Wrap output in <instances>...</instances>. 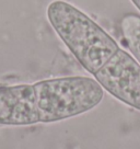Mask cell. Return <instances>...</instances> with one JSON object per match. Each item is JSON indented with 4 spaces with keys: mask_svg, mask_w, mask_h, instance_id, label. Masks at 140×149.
<instances>
[{
    "mask_svg": "<svg viewBox=\"0 0 140 149\" xmlns=\"http://www.w3.org/2000/svg\"><path fill=\"white\" fill-rule=\"evenodd\" d=\"M47 19L80 65L95 74L119 49L117 42L89 15L65 0L47 7Z\"/></svg>",
    "mask_w": 140,
    "mask_h": 149,
    "instance_id": "cell-1",
    "label": "cell"
},
{
    "mask_svg": "<svg viewBox=\"0 0 140 149\" xmlns=\"http://www.w3.org/2000/svg\"><path fill=\"white\" fill-rule=\"evenodd\" d=\"M94 78L103 90L140 111V64L128 52L119 48Z\"/></svg>",
    "mask_w": 140,
    "mask_h": 149,
    "instance_id": "cell-2",
    "label": "cell"
},
{
    "mask_svg": "<svg viewBox=\"0 0 140 149\" xmlns=\"http://www.w3.org/2000/svg\"><path fill=\"white\" fill-rule=\"evenodd\" d=\"M127 48L131 56L140 64V26L134 30L127 42Z\"/></svg>",
    "mask_w": 140,
    "mask_h": 149,
    "instance_id": "cell-3",
    "label": "cell"
},
{
    "mask_svg": "<svg viewBox=\"0 0 140 149\" xmlns=\"http://www.w3.org/2000/svg\"><path fill=\"white\" fill-rule=\"evenodd\" d=\"M130 1L132 2V5L140 11V0H130Z\"/></svg>",
    "mask_w": 140,
    "mask_h": 149,
    "instance_id": "cell-4",
    "label": "cell"
}]
</instances>
